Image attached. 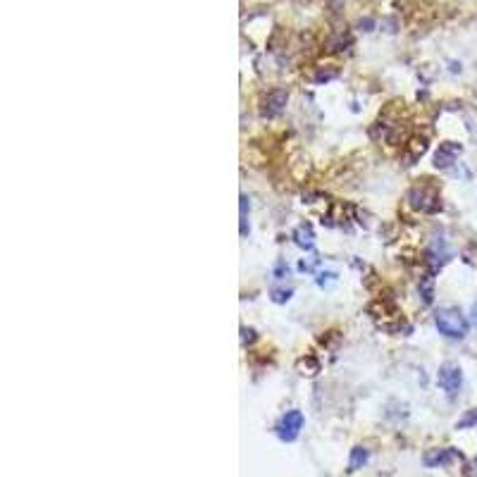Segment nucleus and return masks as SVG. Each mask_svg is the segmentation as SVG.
Segmentation results:
<instances>
[{
	"mask_svg": "<svg viewBox=\"0 0 477 477\" xmlns=\"http://www.w3.org/2000/svg\"><path fill=\"white\" fill-rule=\"evenodd\" d=\"M301 430H303V413L301 410H287L275 425V432L282 442H294L301 434Z\"/></svg>",
	"mask_w": 477,
	"mask_h": 477,
	"instance_id": "2",
	"label": "nucleus"
},
{
	"mask_svg": "<svg viewBox=\"0 0 477 477\" xmlns=\"http://www.w3.org/2000/svg\"><path fill=\"white\" fill-rule=\"evenodd\" d=\"M294 241L301 246V249L311 251L313 246H315V234H313V227H311V225H301V227H296V232H294Z\"/></svg>",
	"mask_w": 477,
	"mask_h": 477,
	"instance_id": "8",
	"label": "nucleus"
},
{
	"mask_svg": "<svg viewBox=\"0 0 477 477\" xmlns=\"http://www.w3.org/2000/svg\"><path fill=\"white\" fill-rule=\"evenodd\" d=\"M289 299H292V289H273V301L277 303H285Z\"/></svg>",
	"mask_w": 477,
	"mask_h": 477,
	"instance_id": "12",
	"label": "nucleus"
},
{
	"mask_svg": "<svg viewBox=\"0 0 477 477\" xmlns=\"http://www.w3.org/2000/svg\"><path fill=\"white\" fill-rule=\"evenodd\" d=\"M473 425H477V410H468V413L456 422V430H468V427Z\"/></svg>",
	"mask_w": 477,
	"mask_h": 477,
	"instance_id": "11",
	"label": "nucleus"
},
{
	"mask_svg": "<svg viewBox=\"0 0 477 477\" xmlns=\"http://www.w3.org/2000/svg\"><path fill=\"white\" fill-rule=\"evenodd\" d=\"M437 384L446 391V396H449V398H456L458 394H461V386H463L461 367L454 365V363L442 365V367H439V372H437Z\"/></svg>",
	"mask_w": 477,
	"mask_h": 477,
	"instance_id": "3",
	"label": "nucleus"
},
{
	"mask_svg": "<svg viewBox=\"0 0 477 477\" xmlns=\"http://www.w3.org/2000/svg\"><path fill=\"white\" fill-rule=\"evenodd\" d=\"M367 463V451L363 449V446H355V449L351 451V461H348V470H358L363 468Z\"/></svg>",
	"mask_w": 477,
	"mask_h": 477,
	"instance_id": "10",
	"label": "nucleus"
},
{
	"mask_svg": "<svg viewBox=\"0 0 477 477\" xmlns=\"http://www.w3.org/2000/svg\"><path fill=\"white\" fill-rule=\"evenodd\" d=\"M470 315H473V322L477 325V303L473 306V313H470Z\"/></svg>",
	"mask_w": 477,
	"mask_h": 477,
	"instance_id": "17",
	"label": "nucleus"
},
{
	"mask_svg": "<svg viewBox=\"0 0 477 477\" xmlns=\"http://www.w3.org/2000/svg\"><path fill=\"white\" fill-rule=\"evenodd\" d=\"M458 153H461V146H458V143H442L437 150V155H434V165L442 167V170L444 167H451L456 162Z\"/></svg>",
	"mask_w": 477,
	"mask_h": 477,
	"instance_id": "6",
	"label": "nucleus"
},
{
	"mask_svg": "<svg viewBox=\"0 0 477 477\" xmlns=\"http://www.w3.org/2000/svg\"><path fill=\"white\" fill-rule=\"evenodd\" d=\"M408 201L415 210H422V213H437V210H442L439 196L427 189V186H415V189L408 193Z\"/></svg>",
	"mask_w": 477,
	"mask_h": 477,
	"instance_id": "4",
	"label": "nucleus"
},
{
	"mask_svg": "<svg viewBox=\"0 0 477 477\" xmlns=\"http://www.w3.org/2000/svg\"><path fill=\"white\" fill-rule=\"evenodd\" d=\"M253 334H256V332H253V329H244V344H246V341H253V339H256V336H253Z\"/></svg>",
	"mask_w": 477,
	"mask_h": 477,
	"instance_id": "16",
	"label": "nucleus"
},
{
	"mask_svg": "<svg viewBox=\"0 0 477 477\" xmlns=\"http://www.w3.org/2000/svg\"><path fill=\"white\" fill-rule=\"evenodd\" d=\"M456 458V454L451 449H432L425 454V466L427 468H442L446 463H451Z\"/></svg>",
	"mask_w": 477,
	"mask_h": 477,
	"instance_id": "7",
	"label": "nucleus"
},
{
	"mask_svg": "<svg viewBox=\"0 0 477 477\" xmlns=\"http://www.w3.org/2000/svg\"><path fill=\"white\" fill-rule=\"evenodd\" d=\"M275 277H277V280H285V277H289V268H287L285 263H280L275 268Z\"/></svg>",
	"mask_w": 477,
	"mask_h": 477,
	"instance_id": "14",
	"label": "nucleus"
},
{
	"mask_svg": "<svg viewBox=\"0 0 477 477\" xmlns=\"http://www.w3.org/2000/svg\"><path fill=\"white\" fill-rule=\"evenodd\" d=\"M246 205H249V198L241 196V237L249 234V227H246Z\"/></svg>",
	"mask_w": 477,
	"mask_h": 477,
	"instance_id": "13",
	"label": "nucleus"
},
{
	"mask_svg": "<svg viewBox=\"0 0 477 477\" xmlns=\"http://www.w3.org/2000/svg\"><path fill=\"white\" fill-rule=\"evenodd\" d=\"M427 150V138H413V141L408 143V148H406V160H408V165H413L415 160L422 158V153Z\"/></svg>",
	"mask_w": 477,
	"mask_h": 477,
	"instance_id": "9",
	"label": "nucleus"
},
{
	"mask_svg": "<svg viewBox=\"0 0 477 477\" xmlns=\"http://www.w3.org/2000/svg\"><path fill=\"white\" fill-rule=\"evenodd\" d=\"M434 325H437L439 334L449 336V339H463L468 334V320L458 308H442V311H437Z\"/></svg>",
	"mask_w": 477,
	"mask_h": 477,
	"instance_id": "1",
	"label": "nucleus"
},
{
	"mask_svg": "<svg viewBox=\"0 0 477 477\" xmlns=\"http://www.w3.org/2000/svg\"><path fill=\"white\" fill-rule=\"evenodd\" d=\"M301 270H303V273H311L313 268H315V261H301V265H299Z\"/></svg>",
	"mask_w": 477,
	"mask_h": 477,
	"instance_id": "15",
	"label": "nucleus"
},
{
	"mask_svg": "<svg viewBox=\"0 0 477 477\" xmlns=\"http://www.w3.org/2000/svg\"><path fill=\"white\" fill-rule=\"evenodd\" d=\"M287 98H289V93H287V91H282V89H275V91H270V93H268V98H265L263 112L268 115V117H275V115H280L282 110H285Z\"/></svg>",
	"mask_w": 477,
	"mask_h": 477,
	"instance_id": "5",
	"label": "nucleus"
}]
</instances>
